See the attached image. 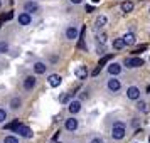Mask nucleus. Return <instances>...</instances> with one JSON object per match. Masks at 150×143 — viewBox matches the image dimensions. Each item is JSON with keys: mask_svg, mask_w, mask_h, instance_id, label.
I'll return each mask as SVG.
<instances>
[{"mask_svg": "<svg viewBox=\"0 0 150 143\" xmlns=\"http://www.w3.org/2000/svg\"><path fill=\"white\" fill-rule=\"evenodd\" d=\"M111 57H113V54H106V56H103L101 59H100V62H98V66H100V68H103V66H105V64H106V62H108L110 59H111Z\"/></svg>", "mask_w": 150, "mask_h": 143, "instance_id": "obj_22", "label": "nucleus"}, {"mask_svg": "<svg viewBox=\"0 0 150 143\" xmlns=\"http://www.w3.org/2000/svg\"><path fill=\"white\" fill-rule=\"evenodd\" d=\"M127 135V125L123 121H115L113 123V126H111V138L113 140H123Z\"/></svg>", "mask_w": 150, "mask_h": 143, "instance_id": "obj_1", "label": "nucleus"}, {"mask_svg": "<svg viewBox=\"0 0 150 143\" xmlns=\"http://www.w3.org/2000/svg\"><path fill=\"white\" fill-rule=\"evenodd\" d=\"M24 10L27 12V14H35V12H39L41 7H39V4L37 2H32V0H29L24 4Z\"/></svg>", "mask_w": 150, "mask_h": 143, "instance_id": "obj_6", "label": "nucleus"}, {"mask_svg": "<svg viewBox=\"0 0 150 143\" xmlns=\"http://www.w3.org/2000/svg\"><path fill=\"white\" fill-rule=\"evenodd\" d=\"M10 19H14V12H8V14L2 15L0 17V22H5V20H10Z\"/></svg>", "mask_w": 150, "mask_h": 143, "instance_id": "obj_26", "label": "nucleus"}, {"mask_svg": "<svg viewBox=\"0 0 150 143\" xmlns=\"http://www.w3.org/2000/svg\"><path fill=\"white\" fill-rule=\"evenodd\" d=\"M132 143H140V142H132Z\"/></svg>", "mask_w": 150, "mask_h": 143, "instance_id": "obj_36", "label": "nucleus"}, {"mask_svg": "<svg viewBox=\"0 0 150 143\" xmlns=\"http://www.w3.org/2000/svg\"><path fill=\"white\" fill-rule=\"evenodd\" d=\"M78 126H79V123H78V120H76L74 116H71V118H68L64 121V128L68 130V131H76Z\"/></svg>", "mask_w": 150, "mask_h": 143, "instance_id": "obj_8", "label": "nucleus"}, {"mask_svg": "<svg viewBox=\"0 0 150 143\" xmlns=\"http://www.w3.org/2000/svg\"><path fill=\"white\" fill-rule=\"evenodd\" d=\"M71 96H73V93H64V94L59 98V101L62 103V104H66V103H69L71 101Z\"/></svg>", "mask_w": 150, "mask_h": 143, "instance_id": "obj_23", "label": "nucleus"}, {"mask_svg": "<svg viewBox=\"0 0 150 143\" xmlns=\"http://www.w3.org/2000/svg\"><path fill=\"white\" fill-rule=\"evenodd\" d=\"M4 143H19V138L14 135H7L4 138Z\"/></svg>", "mask_w": 150, "mask_h": 143, "instance_id": "obj_24", "label": "nucleus"}, {"mask_svg": "<svg viewBox=\"0 0 150 143\" xmlns=\"http://www.w3.org/2000/svg\"><path fill=\"white\" fill-rule=\"evenodd\" d=\"M0 27H2V25H0Z\"/></svg>", "mask_w": 150, "mask_h": 143, "instance_id": "obj_40", "label": "nucleus"}, {"mask_svg": "<svg viewBox=\"0 0 150 143\" xmlns=\"http://www.w3.org/2000/svg\"><path fill=\"white\" fill-rule=\"evenodd\" d=\"M14 133L24 136V138H32V130L29 128V126H24V125H19V126L14 130Z\"/></svg>", "mask_w": 150, "mask_h": 143, "instance_id": "obj_4", "label": "nucleus"}, {"mask_svg": "<svg viewBox=\"0 0 150 143\" xmlns=\"http://www.w3.org/2000/svg\"><path fill=\"white\" fill-rule=\"evenodd\" d=\"M106 89H108L110 93H116V91H120V89H122V82H120V79H118L116 76H111L108 81H106Z\"/></svg>", "mask_w": 150, "mask_h": 143, "instance_id": "obj_2", "label": "nucleus"}, {"mask_svg": "<svg viewBox=\"0 0 150 143\" xmlns=\"http://www.w3.org/2000/svg\"><path fill=\"white\" fill-rule=\"evenodd\" d=\"M35 82H37L35 76H27V77L24 79V82H22V86H24V89H25V91H30V89L35 88Z\"/></svg>", "mask_w": 150, "mask_h": 143, "instance_id": "obj_9", "label": "nucleus"}, {"mask_svg": "<svg viewBox=\"0 0 150 143\" xmlns=\"http://www.w3.org/2000/svg\"><path fill=\"white\" fill-rule=\"evenodd\" d=\"M91 2H93V4H98V2H100V0H91Z\"/></svg>", "mask_w": 150, "mask_h": 143, "instance_id": "obj_35", "label": "nucleus"}, {"mask_svg": "<svg viewBox=\"0 0 150 143\" xmlns=\"http://www.w3.org/2000/svg\"><path fill=\"white\" fill-rule=\"evenodd\" d=\"M100 73H101V68L98 66V68H96L95 71H93V76H98V74H100Z\"/></svg>", "mask_w": 150, "mask_h": 143, "instance_id": "obj_32", "label": "nucleus"}, {"mask_svg": "<svg viewBox=\"0 0 150 143\" xmlns=\"http://www.w3.org/2000/svg\"><path fill=\"white\" fill-rule=\"evenodd\" d=\"M5 120H7V111L0 108V125H2V123H5Z\"/></svg>", "mask_w": 150, "mask_h": 143, "instance_id": "obj_27", "label": "nucleus"}, {"mask_svg": "<svg viewBox=\"0 0 150 143\" xmlns=\"http://www.w3.org/2000/svg\"><path fill=\"white\" fill-rule=\"evenodd\" d=\"M145 49H147V46H145V44H143V46H140V47H137L135 51H133V54H135V56L142 54V52H143V51H145Z\"/></svg>", "mask_w": 150, "mask_h": 143, "instance_id": "obj_28", "label": "nucleus"}, {"mask_svg": "<svg viewBox=\"0 0 150 143\" xmlns=\"http://www.w3.org/2000/svg\"><path fill=\"white\" fill-rule=\"evenodd\" d=\"M120 8H122V12H125V14H130L133 10V2L127 0V2H123L122 5H120Z\"/></svg>", "mask_w": 150, "mask_h": 143, "instance_id": "obj_19", "label": "nucleus"}, {"mask_svg": "<svg viewBox=\"0 0 150 143\" xmlns=\"http://www.w3.org/2000/svg\"><path fill=\"white\" fill-rule=\"evenodd\" d=\"M69 2H71V4H74V5H78V4H81L83 0H69Z\"/></svg>", "mask_w": 150, "mask_h": 143, "instance_id": "obj_34", "label": "nucleus"}, {"mask_svg": "<svg viewBox=\"0 0 150 143\" xmlns=\"http://www.w3.org/2000/svg\"><path fill=\"white\" fill-rule=\"evenodd\" d=\"M122 64H118V62H111V64H110L108 66V69H106V71H108V74L110 76H118L120 74V73H122Z\"/></svg>", "mask_w": 150, "mask_h": 143, "instance_id": "obj_11", "label": "nucleus"}, {"mask_svg": "<svg viewBox=\"0 0 150 143\" xmlns=\"http://www.w3.org/2000/svg\"><path fill=\"white\" fill-rule=\"evenodd\" d=\"M84 8H86V12H93V10H95V8H93V5H86Z\"/></svg>", "mask_w": 150, "mask_h": 143, "instance_id": "obj_33", "label": "nucleus"}, {"mask_svg": "<svg viewBox=\"0 0 150 143\" xmlns=\"http://www.w3.org/2000/svg\"><path fill=\"white\" fill-rule=\"evenodd\" d=\"M123 64L128 69H137V68H142L143 64H145V61H143L142 57H128V59H125Z\"/></svg>", "mask_w": 150, "mask_h": 143, "instance_id": "obj_3", "label": "nucleus"}, {"mask_svg": "<svg viewBox=\"0 0 150 143\" xmlns=\"http://www.w3.org/2000/svg\"><path fill=\"white\" fill-rule=\"evenodd\" d=\"M137 109H138V111H140V113H145V115H147V113H150V104L147 101H142V99H137Z\"/></svg>", "mask_w": 150, "mask_h": 143, "instance_id": "obj_14", "label": "nucleus"}, {"mask_svg": "<svg viewBox=\"0 0 150 143\" xmlns=\"http://www.w3.org/2000/svg\"><path fill=\"white\" fill-rule=\"evenodd\" d=\"M106 24H108V19H106L105 15H100V17L95 20V27H96V29H103Z\"/></svg>", "mask_w": 150, "mask_h": 143, "instance_id": "obj_18", "label": "nucleus"}, {"mask_svg": "<svg viewBox=\"0 0 150 143\" xmlns=\"http://www.w3.org/2000/svg\"><path fill=\"white\" fill-rule=\"evenodd\" d=\"M149 143H150V136H149Z\"/></svg>", "mask_w": 150, "mask_h": 143, "instance_id": "obj_38", "label": "nucleus"}, {"mask_svg": "<svg viewBox=\"0 0 150 143\" xmlns=\"http://www.w3.org/2000/svg\"><path fill=\"white\" fill-rule=\"evenodd\" d=\"M140 89L137 88V86H130L128 89H127V98L128 99H132V101H137V99H140Z\"/></svg>", "mask_w": 150, "mask_h": 143, "instance_id": "obj_5", "label": "nucleus"}, {"mask_svg": "<svg viewBox=\"0 0 150 143\" xmlns=\"http://www.w3.org/2000/svg\"><path fill=\"white\" fill-rule=\"evenodd\" d=\"M19 125H21V123H19V120H14L12 123H8V125H5V128H7V130H15L17 126H19Z\"/></svg>", "mask_w": 150, "mask_h": 143, "instance_id": "obj_25", "label": "nucleus"}, {"mask_svg": "<svg viewBox=\"0 0 150 143\" xmlns=\"http://www.w3.org/2000/svg\"><path fill=\"white\" fill-rule=\"evenodd\" d=\"M21 104H22V99H21V98H17V96L10 99V108H12V109H19V108H21Z\"/></svg>", "mask_w": 150, "mask_h": 143, "instance_id": "obj_20", "label": "nucleus"}, {"mask_svg": "<svg viewBox=\"0 0 150 143\" xmlns=\"http://www.w3.org/2000/svg\"><path fill=\"white\" fill-rule=\"evenodd\" d=\"M96 39H98V44H101V46H103V44L106 42V35H105V34H100Z\"/></svg>", "mask_w": 150, "mask_h": 143, "instance_id": "obj_29", "label": "nucleus"}, {"mask_svg": "<svg viewBox=\"0 0 150 143\" xmlns=\"http://www.w3.org/2000/svg\"><path fill=\"white\" fill-rule=\"evenodd\" d=\"M64 35H66V39H68V41H74V39H78V37H79V30H78V27L71 25V27L66 29Z\"/></svg>", "mask_w": 150, "mask_h": 143, "instance_id": "obj_7", "label": "nucleus"}, {"mask_svg": "<svg viewBox=\"0 0 150 143\" xmlns=\"http://www.w3.org/2000/svg\"><path fill=\"white\" fill-rule=\"evenodd\" d=\"M61 76L59 74H51L49 76V79H47V82H49V86H51V88H57V86H59V84H61Z\"/></svg>", "mask_w": 150, "mask_h": 143, "instance_id": "obj_13", "label": "nucleus"}, {"mask_svg": "<svg viewBox=\"0 0 150 143\" xmlns=\"http://www.w3.org/2000/svg\"><path fill=\"white\" fill-rule=\"evenodd\" d=\"M89 143H105V142H103V138H100V136H95V138L89 140Z\"/></svg>", "mask_w": 150, "mask_h": 143, "instance_id": "obj_31", "label": "nucleus"}, {"mask_svg": "<svg viewBox=\"0 0 150 143\" xmlns=\"http://www.w3.org/2000/svg\"><path fill=\"white\" fill-rule=\"evenodd\" d=\"M8 51V44L7 42H0V52H7Z\"/></svg>", "mask_w": 150, "mask_h": 143, "instance_id": "obj_30", "label": "nucleus"}, {"mask_svg": "<svg viewBox=\"0 0 150 143\" xmlns=\"http://www.w3.org/2000/svg\"><path fill=\"white\" fill-rule=\"evenodd\" d=\"M74 74L78 79H86L88 77V69H86V66H78L74 71Z\"/></svg>", "mask_w": 150, "mask_h": 143, "instance_id": "obj_12", "label": "nucleus"}, {"mask_svg": "<svg viewBox=\"0 0 150 143\" xmlns=\"http://www.w3.org/2000/svg\"><path fill=\"white\" fill-rule=\"evenodd\" d=\"M46 71H47V66H46V62H35L34 64V73L35 74H44V73H46Z\"/></svg>", "mask_w": 150, "mask_h": 143, "instance_id": "obj_17", "label": "nucleus"}, {"mask_svg": "<svg viewBox=\"0 0 150 143\" xmlns=\"http://www.w3.org/2000/svg\"><path fill=\"white\" fill-rule=\"evenodd\" d=\"M149 10H150V8H149Z\"/></svg>", "mask_w": 150, "mask_h": 143, "instance_id": "obj_41", "label": "nucleus"}, {"mask_svg": "<svg viewBox=\"0 0 150 143\" xmlns=\"http://www.w3.org/2000/svg\"><path fill=\"white\" fill-rule=\"evenodd\" d=\"M122 39H123V42H125V46H133V44H135V41H137L133 32H127Z\"/></svg>", "mask_w": 150, "mask_h": 143, "instance_id": "obj_16", "label": "nucleus"}, {"mask_svg": "<svg viewBox=\"0 0 150 143\" xmlns=\"http://www.w3.org/2000/svg\"><path fill=\"white\" fill-rule=\"evenodd\" d=\"M0 7H2V0H0Z\"/></svg>", "mask_w": 150, "mask_h": 143, "instance_id": "obj_37", "label": "nucleus"}, {"mask_svg": "<svg viewBox=\"0 0 150 143\" xmlns=\"http://www.w3.org/2000/svg\"><path fill=\"white\" fill-rule=\"evenodd\" d=\"M19 24H21V25H30V24H32V17H30V14L24 12V14L19 15Z\"/></svg>", "mask_w": 150, "mask_h": 143, "instance_id": "obj_15", "label": "nucleus"}, {"mask_svg": "<svg viewBox=\"0 0 150 143\" xmlns=\"http://www.w3.org/2000/svg\"><path fill=\"white\" fill-rule=\"evenodd\" d=\"M149 61H150V57H149Z\"/></svg>", "mask_w": 150, "mask_h": 143, "instance_id": "obj_39", "label": "nucleus"}, {"mask_svg": "<svg viewBox=\"0 0 150 143\" xmlns=\"http://www.w3.org/2000/svg\"><path fill=\"white\" fill-rule=\"evenodd\" d=\"M123 47H125V42H123L122 37H118V39H115V41H113V49H116V51H122Z\"/></svg>", "mask_w": 150, "mask_h": 143, "instance_id": "obj_21", "label": "nucleus"}, {"mask_svg": "<svg viewBox=\"0 0 150 143\" xmlns=\"http://www.w3.org/2000/svg\"><path fill=\"white\" fill-rule=\"evenodd\" d=\"M81 108H83V104H81V101H78V99H74V101H69V104H68V109H69V113H71V115L79 113V111H81Z\"/></svg>", "mask_w": 150, "mask_h": 143, "instance_id": "obj_10", "label": "nucleus"}]
</instances>
